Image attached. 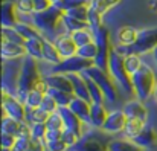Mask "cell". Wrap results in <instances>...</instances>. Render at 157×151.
<instances>
[{
  "label": "cell",
  "mask_w": 157,
  "mask_h": 151,
  "mask_svg": "<svg viewBox=\"0 0 157 151\" xmlns=\"http://www.w3.org/2000/svg\"><path fill=\"white\" fill-rule=\"evenodd\" d=\"M44 78L40 75V69L37 64V60L32 56H25L21 60V67L20 73L17 78V89H15V96L21 102H25L28 93L34 90L38 84H41Z\"/></svg>",
  "instance_id": "6da1fadb"
},
{
  "label": "cell",
  "mask_w": 157,
  "mask_h": 151,
  "mask_svg": "<svg viewBox=\"0 0 157 151\" xmlns=\"http://www.w3.org/2000/svg\"><path fill=\"white\" fill-rule=\"evenodd\" d=\"M64 17V11L56 8L55 5H52L49 9L43 11V12H34L32 14V25L48 38L53 41L56 38L55 31L58 28V25L63 21Z\"/></svg>",
  "instance_id": "7a4b0ae2"
},
{
  "label": "cell",
  "mask_w": 157,
  "mask_h": 151,
  "mask_svg": "<svg viewBox=\"0 0 157 151\" xmlns=\"http://www.w3.org/2000/svg\"><path fill=\"white\" fill-rule=\"evenodd\" d=\"M157 48V26L154 28H147V29H140L137 34V38L133 45L130 46H124V45H117L114 46V49L117 50L122 56H128V55H144L148 52H153Z\"/></svg>",
  "instance_id": "3957f363"
},
{
  "label": "cell",
  "mask_w": 157,
  "mask_h": 151,
  "mask_svg": "<svg viewBox=\"0 0 157 151\" xmlns=\"http://www.w3.org/2000/svg\"><path fill=\"white\" fill-rule=\"evenodd\" d=\"M131 84H133V93L137 96V99L142 101V102L148 101L153 96L154 87L157 84L153 69L144 63L142 67L134 75H131Z\"/></svg>",
  "instance_id": "277c9868"
},
{
  "label": "cell",
  "mask_w": 157,
  "mask_h": 151,
  "mask_svg": "<svg viewBox=\"0 0 157 151\" xmlns=\"http://www.w3.org/2000/svg\"><path fill=\"white\" fill-rule=\"evenodd\" d=\"M107 72L110 73V76L113 78V81L127 93H133V84H131V76L128 75L127 69H125V58L114 49L110 53V60H108V69Z\"/></svg>",
  "instance_id": "5b68a950"
},
{
  "label": "cell",
  "mask_w": 157,
  "mask_h": 151,
  "mask_svg": "<svg viewBox=\"0 0 157 151\" xmlns=\"http://www.w3.org/2000/svg\"><path fill=\"white\" fill-rule=\"evenodd\" d=\"M93 38L95 43L98 46V55L95 58V66L99 69H108V60H110V53L113 50L111 41H110V31L107 26H101L93 32Z\"/></svg>",
  "instance_id": "8992f818"
},
{
  "label": "cell",
  "mask_w": 157,
  "mask_h": 151,
  "mask_svg": "<svg viewBox=\"0 0 157 151\" xmlns=\"http://www.w3.org/2000/svg\"><path fill=\"white\" fill-rule=\"evenodd\" d=\"M86 73L99 86V89L102 90L105 96V101L108 102H116L117 101V89H116V83L113 81V78L110 76V73L104 70V69H99L96 66H92L90 69L86 70Z\"/></svg>",
  "instance_id": "52a82bcc"
},
{
  "label": "cell",
  "mask_w": 157,
  "mask_h": 151,
  "mask_svg": "<svg viewBox=\"0 0 157 151\" xmlns=\"http://www.w3.org/2000/svg\"><path fill=\"white\" fill-rule=\"evenodd\" d=\"M110 141H107L102 134L98 133H86L76 142V145L70 147L69 151H110Z\"/></svg>",
  "instance_id": "ba28073f"
},
{
  "label": "cell",
  "mask_w": 157,
  "mask_h": 151,
  "mask_svg": "<svg viewBox=\"0 0 157 151\" xmlns=\"http://www.w3.org/2000/svg\"><path fill=\"white\" fill-rule=\"evenodd\" d=\"M92 66H95V61L82 58L79 55H75V56L66 58L59 64L53 66L52 73H66V75H69V73H82L87 69H90Z\"/></svg>",
  "instance_id": "9c48e42d"
},
{
  "label": "cell",
  "mask_w": 157,
  "mask_h": 151,
  "mask_svg": "<svg viewBox=\"0 0 157 151\" xmlns=\"http://www.w3.org/2000/svg\"><path fill=\"white\" fill-rule=\"evenodd\" d=\"M2 108L3 116H9L17 121H26V105L15 95L2 92Z\"/></svg>",
  "instance_id": "30bf717a"
},
{
  "label": "cell",
  "mask_w": 157,
  "mask_h": 151,
  "mask_svg": "<svg viewBox=\"0 0 157 151\" xmlns=\"http://www.w3.org/2000/svg\"><path fill=\"white\" fill-rule=\"evenodd\" d=\"M2 133H8L15 137L31 134V125L26 121H17L9 116H3L2 118Z\"/></svg>",
  "instance_id": "8fae6325"
},
{
  "label": "cell",
  "mask_w": 157,
  "mask_h": 151,
  "mask_svg": "<svg viewBox=\"0 0 157 151\" xmlns=\"http://www.w3.org/2000/svg\"><path fill=\"white\" fill-rule=\"evenodd\" d=\"M127 116L122 110H114V111H110L108 116H107V121L102 125V130L108 134H116V133H122L124 128H125V124H127Z\"/></svg>",
  "instance_id": "7c38bea8"
},
{
  "label": "cell",
  "mask_w": 157,
  "mask_h": 151,
  "mask_svg": "<svg viewBox=\"0 0 157 151\" xmlns=\"http://www.w3.org/2000/svg\"><path fill=\"white\" fill-rule=\"evenodd\" d=\"M53 43H55V46H56V49H58V52H59V55H61L63 60L78 55V46L73 41L72 35L67 34V32L56 35V38L53 40Z\"/></svg>",
  "instance_id": "4fadbf2b"
},
{
  "label": "cell",
  "mask_w": 157,
  "mask_h": 151,
  "mask_svg": "<svg viewBox=\"0 0 157 151\" xmlns=\"http://www.w3.org/2000/svg\"><path fill=\"white\" fill-rule=\"evenodd\" d=\"M58 113H59V116L63 119L64 130L73 131V133H76L81 137L82 136V121L70 110V107H59Z\"/></svg>",
  "instance_id": "5bb4252c"
},
{
  "label": "cell",
  "mask_w": 157,
  "mask_h": 151,
  "mask_svg": "<svg viewBox=\"0 0 157 151\" xmlns=\"http://www.w3.org/2000/svg\"><path fill=\"white\" fill-rule=\"evenodd\" d=\"M122 111L125 113L127 119H133V121H140V122H145L147 124V119H148V110L145 107V104L139 99L134 101H128Z\"/></svg>",
  "instance_id": "9a60e30c"
},
{
  "label": "cell",
  "mask_w": 157,
  "mask_h": 151,
  "mask_svg": "<svg viewBox=\"0 0 157 151\" xmlns=\"http://www.w3.org/2000/svg\"><path fill=\"white\" fill-rule=\"evenodd\" d=\"M0 52H2V60L3 61H14V60H20V58L26 56L25 45L12 43V41H8V40H2Z\"/></svg>",
  "instance_id": "2e32d148"
},
{
  "label": "cell",
  "mask_w": 157,
  "mask_h": 151,
  "mask_svg": "<svg viewBox=\"0 0 157 151\" xmlns=\"http://www.w3.org/2000/svg\"><path fill=\"white\" fill-rule=\"evenodd\" d=\"M44 83L51 89L63 90V92H67V93H72L73 95L72 81H70L69 75H66V73H52L51 72L48 76H44Z\"/></svg>",
  "instance_id": "e0dca14e"
},
{
  "label": "cell",
  "mask_w": 157,
  "mask_h": 151,
  "mask_svg": "<svg viewBox=\"0 0 157 151\" xmlns=\"http://www.w3.org/2000/svg\"><path fill=\"white\" fill-rule=\"evenodd\" d=\"M18 12L14 2L3 0L2 3V28H15L18 25Z\"/></svg>",
  "instance_id": "ac0fdd59"
},
{
  "label": "cell",
  "mask_w": 157,
  "mask_h": 151,
  "mask_svg": "<svg viewBox=\"0 0 157 151\" xmlns=\"http://www.w3.org/2000/svg\"><path fill=\"white\" fill-rule=\"evenodd\" d=\"M69 78H70L72 86H73V95L76 98H81V99L92 102L90 93H89V87H87V81H86L84 75L82 73H69Z\"/></svg>",
  "instance_id": "d6986e66"
},
{
  "label": "cell",
  "mask_w": 157,
  "mask_h": 151,
  "mask_svg": "<svg viewBox=\"0 0 157 151\" xmlns=\"http://www.w3.org/2000/svg\"><path fill=\"white\" fill-rule=\"evenodd\" d=\"M70 110L82 121V122H87L90 124V110H92V102L86 99H81V98H73V101L70 102Z\"/></svg>",
  "instance_id": "ffe728a7"
},
{
  "label": "cell",
  "mask_w": 157,
  "mask_h": 151,
  "mask_svg": "<svg viewBox=\"0 0 157 151\" xmlns=\"http://www.w3.org/2000/svg\"><path fill=\"white\" fill-rule=\"evenodd\" d=\"M46 93H48V86H46V83L43 81L41 84H38L34 90H31V92L28 93V96H26V99H25V105H26L28 108H38V107L41 105L43 99H44Z\"/></svg>",
  "instance_id": "44dd1931"
},
{
  "label": "cell",
  "mask_w": 157,
  "mask_h": 151,
  "mask_svg": "<svg viewBox=\"0 0 157 151\" xmlns=\"http://www.w3.org/2000/svg\"><path fill=\"white\" fill-rule=\"evenodd\" d=\"M108 111L105 108L104 102H92V110H90V125L96 128H102V125L107 121Z\"/></svg>",
  "instance_id": "7402d4cb"
},
{
  "label": "cell",
  "mask_w": 157,
  "mask_h": 151,
  "mask_svg": "<svg viewBox=\"0 0 157 151\" xmlns=\"http://www.w3.org/2000/svg\"><path fill=\"white\" fill-rule=\"evenodd\" d=\"M134 142H136L139 147H142V148H151V147L157 142L156 130H154L151 125L145 124L144 130L139 133V136L134 139Z\"/></svg>",
  "instance_id": "603a6c76"
},
{
  "label": "cell",
  "mask_w": 157,
  "mask_h": 151,
  "mask_svg": "<svg viewBox=\"0 0 157 151\" xmlns=\"http://www.w3.org/2000/svg\"><path fill=\"white\" fill-rule=\"evenodd\" d=\"M43 61H46V63H49L52 66H56V64H59L63 61V58H61L59 52L56 49L55 43L48 40V38H44V41H43Z\"/></svg>",
  "instance_id": "cb8c5ba5"
},
{
  "label": "cell",
  "mask_w": 157,
  "mask_h": 151,
  "mask_svg": "<svg viewBox=\"0 0 157 151\" xmlns=\"http://www.w3.org/2000/svg\"><path fill=\"white\" fill-rule=\"evenodd\" d=\"M44 38H31V40H26V43H25L26 55L35 58L37 61L38 60H43V41H44Z\"/></svg>",
  "instance_id": "d4e9b609"
},
{
  "label": "cell",
  "mask_w": 157,
  "mask_h": 151,
  "mask_svg": "<svg viewBox=\"0 0 157 151\" xmlns=\"http://www.w3.org/2000/svg\"><path fill=\"white\" fill-rule=\"evenodd\" d=\"M137 34L139 31L131 28V26H122L119 31H117V41L119 45H124V46H130L136 41L137 38Z\"/></svg>",
  "instance_id": "484cf974"
},
{
  "label": "cell",
  "mask_w": 157,
  "mask_h": 151,
  "mask_svg": "<svg viewBox=\"0 0 157 151\" xmlns=\"http://www.w3.org/2000/svg\"><path fill=\"white\" fill-rule=\"evenodd\" d=\"M110 151H144L142 147H139L134 141L127 139H113L110 141Z\"/></svg>",
  "instance_id": "4316f807"
},
{
  "label": "cell",
  "mask_w": 157,
  "mask_h": 151,
  "mask_svg": "<svg viewBox=\"0 0 157 151\" xmlns=\"http://www.w3.org/2000/svg\"><path fill=\"white\" fill-rule=\"evenodd\" d=\"M145 127V122H140V121H133V119H128L127 124H125V128H124V136L125 139H130V141H134L139 133L144 130Z\"/></svg>",
  "instance_id": "83f0119b"
},
{
  "label": "cell",
  "mask_w": 157,
  "mask_h": 151,
  "mask_svg": "<svg viewBox=\"0 0 157 151\" xmlns=\"http://www.w3.org/2000/svg\"><path fill=\"white\" fill-rule=\"evenodd\" d=\"M61 23L64 25L67 34H73V32H76V31H79V29H90V28H89V23L81 21V20H76V18L67 15L66 12H64V17H63V21H61Z\"/></svg>",
  "instance_id": "f1b7e54d"
},
{
  "label": "cell",
  "mask_w": 157,
  "mask_h": 151,
  "mask_svg": "<svg viewBox=\"0 0 157 151\" xmlns=\"http://www.w3.org/2000/svg\"><path fill=\"white\" fill-rule=\"evenodd\" d=\"M15 29L25 37V40H31V38H44V35L31 23H21L18 21V25L15 26Z\"/></svg>",
  "instance_id": "f546056e"
},
{
  "label": "cell",
  "mask_w": 157,
  "mask_h": 151,
  "mask_svg": "<svg viewBox=\"0 0 157 151\" xmlns=\"http://www.w3.org/2000/svg\"><path fill=\"white\" fill-rule=\"evenodd\" d=\"M49 118V113H46L44 110H41L40 107L38 108H28L26 107V122L31 125V124H41V122H46Z\"/></svg>",
  "instance_id": "4dcf8cb0"
},
{
  "label": "cell",
  "mask_w": 157,
  "mask_h": 151,
  "mask_svg": "<svg viewBox=\"0 0 157 151\" xmlns=\"http://www.w3.org/2000/svg\"><path fill=\"white\" fill-rule=\"evenodd\" d=\"M82 75H84V78H86V81H87V87H89V93H90L92 102H104L105 96H104V93H102V90L99 89V86H98L86 72H82Z\"/></svg>",
  "instance_id": "1f68e13d"
},
{
  "label": "cell",
  "mask_w": 157,
  "mask_h": 151,
  "mask_svg": "<svg viewBox=\"0 0 157 151\" xmlns=\"http://www.w3.org/2000/svg\"><path fill=\"white\" fill-rule=\"evenodd\" d=\"M48 93L56 101L58 107H69L70 102L75 98V95H72V93H67V92H63V90H56V89H51V87H48Z\"/></svg>",
  "instance_id": "d6a6232c"
},
{
  "label": "cell",
  "mask_w": 157,
  "mask_h": 151,
  "mask_svg": "<svg viewBox=\"0 0 157 151\" xmlns=\"http://www.w3.org/2000/svg\"><path fill=\"white\" fill-rule=\"evenodd\" d=\"M70 35H72V38H73V41L76 43L78 48H82V46H86V45L95 41L93 32H92L90 29H79V31H76V32H73V34H70Z\"/></svg>",
  "instance_id": "836d02e7"
},
{
  "label": "cell",
  "mask_w": 157,
  "mask_h": 151,
  "mask_svg": "<svg viewBox=\"0 0 157 151\" xmlns=\"http://www.w3.org/2000/svg\"><path fill=\"white\" fill-rule=\"evenodd\" d=\"M122 0H92L90 8H93L95 11H98L101 15L107 14L110 9H113L114 6H117Z\"/></svg>",
  "instance_id": "e575fe53"
},
{
  "label": "cell",
  "mask_w": 157,
  "mask_h": 151,
  "mask_svg": "<svg viewBox=\"0 0 157 151\" xmlns=\"http://www.w3.org/2000/svg\"><path fill=\"white\" fill-rule=\"evenodd\" d=\"M2 40H8V41L18 43V45H25L26 43L25 37L15 28H2Z\"/></svg>",
  "instance_id": "d590c367"
},
{
  "label": "cell",
  "mask_w": 157,
  "mask_h": 151,
  "mask_svg": "<svg viewBox=\"0 0 157 151\" xmlns=\"http://www.w3.org/2000/svg\"><path fill=\"white\" fill-rule=\"evenodd\" d=\"M125 58V69L128 72V75H134L140 67H142V60H140V55H128V56H124Z\"/></svg>",
  "instance_id": "8d00e7d4"
},
{
  "label": "cell",
  "mask_w": 157,
  "mask_h": 151,
  "mask_svg": "<svg viewBox=\"0 0 157 151\" xmlns=\"http://www.w3.org/2000/svg\"><path fill=\"white\" fill-rule=\"evenodd\" d=\"M89 12H90V5H82V6H78V8H73V9L67 11L66 14L76 18V20L89 23Z\"/></svg>",
  "instance_id": "74e56055"
},
{
  "label": "cell",
  "mask_w": 157,
  "mask_h": 151,
  "mask_svg": "<svg viewBox=\"0 0 157 151\" xmlns=\"http://www.w3.org/2000/svg\"><path fill=\"white\" fill-rule=\"evenodd\" d=\"M46 133H48V127L44 122L41 124H31V137L40 142H46Z\"/></svg>",
  "instance_id": "f35d334b"
},
{
  "label": "cell",
  "mask_w": 157,
  "mask_h": 151,
  "mask_svg": "<svg viewBox=\"0 0 157 151\" xmlns=\"http://www.w3.org/2000/svg\"><path fill=\"white\" fill-rule=\"evenodd\" d=\"M78 55L82 56V58H87V60L95 61V58L98 55V46H96V43L93 41V43H89V45H86L82 48H78Z\"/></svg>",
  "instance_id": "ab89813d"
},
{
  "label": "cell",
  "mask_w": 157,
  "mask_h": 151,
  "mask_svg": "<svg viewBox=\"0 0 157 151\" xmlns=\"http://www.w3.org/2000/svg\"><path fill=\"white\" fill-rule=\"evenodd\" d=\"M90 3H92V0H61L55 6L63 9L64 12H67L73 8H78V6H82V5H90Z\"/></svg>",
  "instance_id": "60d3db41"
},
{
  "label": "cell",
  "mask_w": 157,
  "mask_h": 151,
  "mask_svg": "<svg viewBox=\"0 0 157 151\" xmlns=\"http://www.w3.org/2000/svg\"><path fill=\"white\" fill-rule=\"evenodd\" d=\"M15 8H17V12L23 14V15H31V14L35 12L34 0H17L15 2Z\"/></svg>",
  "instance_id": "b9f144b4"
},
{
  "label": "cell",
  "mask_w": 157,
  "mask_h": 151,
  "mask_svg": "<svg viewBox=\"0 0 157 151\" xmlns=\"http://www.w3.org/2000/svg\"><path fill=\"white\" fill-rule=\"evenodd\" d=\"M44 124H46L48 130H64L63 119H61V116H59V113H58V111L51 113V114H49V118H48V121H46Z\"/></svg>",
  "instance_id": "7bdbcfd3"
},
{
  "label": "cell",
  "mask_w": 157,
  "mask_h": 151,
  "mask_svg": "<svg viewBox=\"0 0 157 151\" xmlns=\"http://www.w3.org/2000/svg\"><path fill=\"white\" fill-rule=\"evenodd\" d=\"M101 26H102V15L98 11H95L93 8H90V12H89V28H90V31L95 32Z\"/></svg>",
  "instance_id": "ee69618b"
},
{
  "label": "cell",
  "mask_w": 157,
  "mask_h": 151,
  "mask_svg": "<svg viewBox=\"0 0 157 151\" xmlns=\"http://www.w3.org/2000/svg\"><path fill=\"white\" fill-rule=\"evenodd\" d=\"M40 108L41 110H44L46 113H55V111H58V104H56V101L53 99L52 96L49 95V93H46V96H44V99L41 102V105H40Z\"/></svg>",
  "instance_id": "f6af8a7d"
},
{
  "label": "cell",
  "mask_w": 157,
  "mask_h": 151,
  "mask_svg": "<svg viewBox=\"0 0 157 151\" xmlns=\"http://www.w3.org/2000/svg\"><path fill=\"white\" fill-rule=\"evenodd\" d=\"M31 144H32V137H31V134H25V136H18L17 137V142H15V145H14V151H28L29 150V147H31Z\"/></svg>",
  "instance_id": "bcb514c9"
},
{
  "label": "cell",
  "mask_w": 157,
  "mask_h": 151,
  "mask_svg": "<svg viewBox=\"0 0 157 151\" xmlns=\"http://www.w3.org/2000/svg\"><path fill=\"white\" fill-rule=\"evenodd\" d=\"M46 150L48 151H69V145L63 141V139H56V141H46L44 142Z\"/></svg>",
  "instance_id": "7dc6e473"
},
{
  "label": "cell",
  "mask_w": 157,
  "mask_h": 151,
  "mask_svg": "<svg viewBox=\"0 0 157 151\" xmlns=\"http://www.w3.org/2000/svg\"><path fill=\"white\" fill-rule=\"evenodd\" d=\"M61 139L69 145V148L70 147H73V145H76V142L81 139L76 133H73V131H69V130H63V134H61Z\"/></svg>",
  "instance_id": "c3c4849f"
},
{
  "label": "cell",
  "mask_w": 157,
  "mask_h": 151,
  "mask_svg": "<svg viewBox=\"0 0 157 151\" xmlns=\"http://www.w3.org/2000/svg\"><path fill=\"white\" fill-rule=\"evenodd\" d=\"M15 142H17V137L15 136L8 134V133H2V136H0V145H2V148L12 150L14 145H15Z\"/></svg>",
  "instance_id": "681fc988"
},
{
  "label": "cell",
  "mask_w": 157,
  "mask_h": 151,
  "mask_svg": "<svg viewBox=\"0 0 157 151\" xmlns=\"http://www.w3.org/2000/svg\"><path fill=\"white\" fill-rule=\"evenodd\" d=\"M52 6L51 0H34V8H35V12H43L46 9H49Z\"/></svg>",
  "instance_id": "f907efd6"
},
{
  "label": "cell",
  "mask_w": 157,
  "mask_h": 151,
  "mask_svg": "<svg viewBox=\"0 0 157 151\" xmlns=\"http://www.w3.org/2000/svg\"><path fill=\"white\" fill-rule=\"evenodd\" d=\"M61 134H63V130H48V133H46V141L61 139Z\"/></svg>",
  "instance_id": "816d5d0a"
},
{
  "label": "cell",
  "mask_w": 157,
  "mask_h": 151,
  "mask_svg": "<svg viewBox=\"0 0 157 151\" xmlns=\"http://www.w3.org/2000/svg\"><path fill=\"white\" fill-rule=\"evenodd\" d=\"M28 151H48V150H46L44 142H40V141L32 139V144H31V147H29V150Z\"/></svg>",
  "instance_id": "f5cc1de1"
},
{
  "label": "cell",
  "mask_w": 157,
  "mask_h": 151,
  "mask_svg": "<svg viewBox=\"0 0 157 151\" xmlns=\"http://www.w3.org/2000/svg\"><path fill=\"white\" fill-rule=\"evenodd\" d=\"M150 8L153 11H157V0H150Z\"/></svg>",
  "instance_id": "db71d44e"
},
{
  "label": "cell",
  "mask_w": 157,
  "mask_h": 151,
  "mask_svg": "<svg viewBox=\"0 0 157 151\" xmlns=\"http://www.w3.org/2000/svg\"><path fill=\"white\" fill-rule=\"evenodd\" d=\"M153 96H154V99H156V102H157V84H156V87H154V93H153Z\"/></svg>",
  "instance_id": "11a10c76"
},
{
  "label": "cell",
  "mask_w": 157,
  "mask_h": 151,
  "mask_svg": "<svg viewBox=\"0 0 157 151\" xmlns=\"http://www.w3.org/2000/svg\"><path fill=\"white\" fill-rule=\"evenodd\" d=\"M153 55H154V60H156V63H157V48L153 50Z\"/></svg>",
  "instance_id": "9f6ffc18"
},
{
  "label": "cell",
  "mask_w": 157,
  "mask_h": 151,
  "mask_svg": "<svg viewBox=\"0 0 157 151\" xmlns=\"http://www.w3.org/2000/svg\"><path fill=\"white\" fill-rule=\"evenodd\" d=\"M58 2H61V0H51V3H52V5H56Z\"/></svg>",
  "instance_id": "6f0895ef"
},
{
  "label": "cell",
  "mask_w": 157,
  "mask_h": 151,
  "mask_svg": "<svg viewBox=\"0 0 157 151\" xmlns=\"http://www.w3.org/2000/svg\"><path fill=\"white\" fill-rule=\"evenodd\" d=\"M2 151H12V150H9V148H2Z\"/></svg>",
  "instance_id": "680465c9"
},
{
  "label": "cell",
  "mask_w": 157,
  "mask_h": 151,
  "mask_svg": "<svg viewBox=\"0 0 157 151\" xmlns=\"http://www.w3.org/2000/svg\"><path fill=\"white\" fill-rule=\"evenodd\" d=\"M8 2H14V3H15V2H17V0H8Z\"/></svg>",
  "instance_id": "91938a15"
},
{
  "label": "cell",
  "mask_w": 157,
  "mask_h": 151,
  "mask_svg": "<svg viewBox=\"0 0 157 151\" xmlns=\"http://www.w3.org/2000/svg\"><path fill=\"white\" fill-rule=\"evenodd\" d=\"M12 151H14V150H12Z\"/></svg>",
  "instance_id": "94428289"
}]
</instances>
